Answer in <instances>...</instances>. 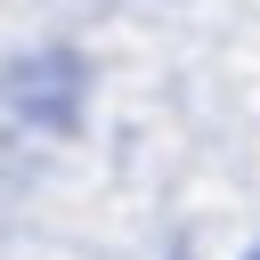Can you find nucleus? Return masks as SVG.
Masks as SVG:
<instances>
[{
  "mask_svg": "<svg viewBox=\"0 0 260 260\" xmlns=\"http://www.w3.org/2000/svg\"><path fill=\"white\" fill-rule=\"evenodd\" d=\"M8 114H24L32 130H73L81 122V57L73 49H32L0 73Z\"/></svg>",
  "mask_w": 260,
  "mask_h": 260,
  "instance_id": "obj_1",
  "label": "nucleus"
},
{
  "mask_svg": "<svg viewBox=\"0 0 260 260\" xmlns=\"http://www.w3.org/2000/svg\"><path fill=\"white\" fill-rule=\"evenodd\" d=\"M244 260H260V244H252V252H244Z\"/></svg>",
  "mask_w": 260,
  "mask_h": 260,
  "instance_id": "obj_2",
  "label": "nucleus"
}]
</instances>
